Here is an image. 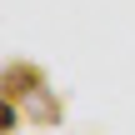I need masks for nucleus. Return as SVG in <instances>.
Instances as JSON below:
<instances>
[{"instance_id":"1","label":"nucleus","mask_w":135,"mask_h":135,"mask_svg":"<svg viewBox=\"0 0 135 135\" xmlns=\"http://www.w3.org/2000/svg\"><path fill=\"white\" fill-rule=\"evenodd\" d=\"M40 85H45L40 70H30V65H5V95H10V100H20V95H40Z\"/></svg>"}]
</instances>
